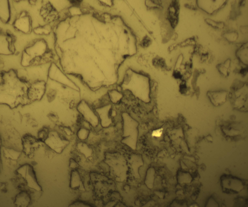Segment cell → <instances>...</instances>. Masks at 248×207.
<instances>
[{"label":"cell","mask_w":248,"mask_h":207,"mask_svg":"<svg viewBox=\"0 0 248 207\" xmlns=\"http://www.w3.org/2000/svg\"><path fill=\"white\" fill-rule=\"evenodd\" d=\"M111 108V104H109L95 109L100 119L101 125L103 127H107L112 123L111 119L109 117V113Z\"/></svg>","instance_id":"1"},{"label":"cell","mask_w":248,"mask_h":207,"mask_svg":"<svg viewBox=\"0 0 248 207\" xmlns=\"http://www.w3.org/2000/svg\"><path fill=\"white\" fill-rule=\"evenodd\" d=\"M23 147L24 150H31L38 146L40 141L33 136L26 134L23 136L22 139Z\"/></svg>","instance_id":"3"},{"label":"cell","mask_w":248,"mask_h":207,"mask_svg":"<svg viewBox=\"0 0 248 207\" xmlns=\"http://www.w3.org/2000/svg\"><path fill=\"white\" fill-rule=\"evenodd\" d=\"M49 132L48 129L44 127L40 130L38 133V139L41 142H45L48 136Z\"/></svg>","instance_id":"5"},{"label":"cell","mask_w":248,"mask_h":207,"mask_svg":"<svg viewBox=\"0 0 248 207\" xmlns=\"http://www.w3.org/2000/svg\"><path fill=\"white\" fill-rule=\"evenodd\" d=\"M163 130L162 128L154 130L152 132V135L156 137H159L162 135Z\"/></svg>","instance_id":"9"},{"label":"cell","mask_w":248,"mask_h":207,"mask_svg":"<svg viewBox=\"0 0 248 207\" xmlns=\"http://www.w3.org/2000/svg\"><path fill=\"white\" fill-rule=\"evenodd\" d=\"M91 130L83 127H80L77 130L76 136L78 141H86L88 138Z\"/></svg>","instance_id":"4"},{"label":"cell","mask_w":248,"mask_h":207,"mask_svg":"<svg viewBox=\"0 0 248 207\" xmlns=\"http://www.w3.org/2000/svg\"><path fill=\"white\" fill-rule=\"evenodd\" d=\"M110 100L113 103H116L122 98V95L120 94H110L109 95Z\"/></svg>","instance_id":"6"},{"label":"cell","mask_w":248,"mask_h":207,"mask_svg":"<svg viewBox=\"0 0 248 207\" xmlns=\"http://www.w3.org/2000/svg\"><path fill=\"white\" fill-rule=\"evenodd\" d=\"M56 95L55 91L53 90H50L47 93L46 97L49 102L52 101L55 99Z\"/></svg>","instance_id":"7"},{"label":"cell","mask_w":248,"mask_h":207,"mask_svg":"<svg viewBox=\"0 0 248 207\" xmlns=\"http://www.w3.org/2000/svg\"><path fill=\"white\" fill-rule=\"evenodd\" d=\"M81 1V0H70V2L73 5L78 6H79L80 5V3Z\"/></svg>","instance_id":"10"},{"label":"cell","mask_w":248,"mask_h":207,"mask_svg":"<svg viewBox=\"0 0 248 207\" xmlns=\"http://www.w3.org/2000/svg\"><path fill=\"white\" fill-rule=\"evenodd\" d=\"M179 7L178 1L175 0L172 2L168 9V18L173 28L176 26L178 22Z\"/></svg>","instance_id":"2"},{"label":"cell","mask_w":248,"mask_h":207,"mask_svg":"<svg viewBox=\"0 0 248 207\" xmlns=\"http://www.w3.org/2000/svg\"><path fill=\"white\" fill-rule=\"evenodd\" d=\"M151 43V39L147 36L145 37L143 39L141 43V45L143 47L148 46Z\"/></svg>","instance_id":"8"}]
</instances>
